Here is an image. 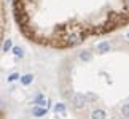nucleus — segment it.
<instances>
[{
  "mask_svg": "<svg viewBox=\"0 0 129 119\" xmlns=\"http://www.w3.org/2000/svg\"><path fill=\"white\" fill-rule=\"evenodd\" d=\"M59 89L77 119H129V40L78 48L62 62Z\"/></svg>",
  "mask_w": 129,
  "mask_h": 119,
  "instance_id": "1",
  "label": "nucleus"
},
{
  "mask_svg": "<svg viewBox=\"0 0 129 119\" xmlns=\"http://www.w3.org/2000/svg\"><path fill=\"white\" fill-rule=\"evenodd\" d=\"M19 32L49 49L78 48L129 22V0H13Z\"/></svg>",
  "mask_w": 129,
  "mask_h": 119,
  "instance_id": "2",
  "label": "nucleus"
}]
</instances>
